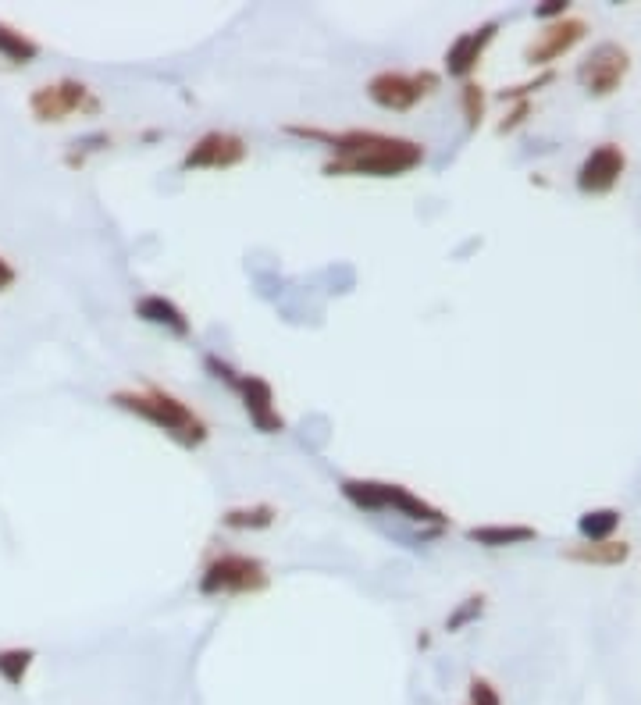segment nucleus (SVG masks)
<instances>
[{
	"label": "nucleus",
	"mask_w": 641,
	"mask_h": 705,
	"mask_svg": "<svg viewBox=\"0 0 641 705\" xmlns=\"http://www.w3.org/2000/svg\"><path fill=\"white\" fill-rule=\"evenodd\" d=\"M36 663V649H0V681L8 688H22Z\"/></svg>",
	"instance_id": "6ab92c4d"
},
{
	"label": "nucleus",
	"mask_w": 641,
	"mask_h": 705,
	"mask_svg": "<svg viewBox=\"0 0 641 705\" xmlns=\"http://www.w3.org/2000/svg\"><path fill=\"white\" fill-rule=\"evenodd\" d=\"M29 111H33L36 122L43 125H57L68 122L72 114H86V118H97L104 111L97 93L79 79H61V82H47L40 90H33L29 97Z\"/></svg>",
	"instance_id": "0eeeda50"
},
{
	"label": "nucleus",
	"mask_w": 641,
	"mask_h": 705,
	"mask_svg": "<svg viewBox=\"0 0 641 705\" xmlns=\"http://www.w3.org/2000/svg\"><path fill=\"white\" fill-rule=\"evenodd\" d=\"M538 531L528 524H481L467 527V542L481 545V549H510V545L535 542Z\"/></svg>",
	"instance_id": "4468645a"
},
{
	"label": "nucleus",
	"mask_w": 641,
	"mask_h": 705,
	"mask_svg": "<svg viewBox=\"0 0 641 705\" xmlns=\"http://www.w3.org/2000/svg\"><path fill=\"white\" fill-rule=\"evenodd\" d=\"M531 111H535V104H531V100H517V104H513V111L506 114L503 122H499V136H510V132H517L520 125L528 122Z\"/></svg>",
	"instance_id": "393cba45"
},
{
	"label": "nucleus",
	"mask_w": 641,
	"mask_h": 705,
	"mask_svg": "<svg viewBox=\"0 0 641 705\" xmlns=\"http://www.w3.org/2000/svg\"><path fill=\"white\" fill-rule=\"evenodd\" d=\"M485 595H471V599H463L460 606L453 609V613L446 616V631L449 634H456V631H463L467 624H474L481 613H485Z\"/></svg>",
	"instance_id": "4be33fe9"
},
{
	"label": "nucleus",
	"mask_w": 641,
	"mask_h": 705,
	"mask_svg": "<svg viewBox=\"0 0 641 705\" xmlns=\"http://www.w3.org/2000/svg\"><path fill=\"white\" fill-rule=\"evenodd\" d=\"M567 8H570L567 0H545V4H538L535 8V18L538 22H545V25L560 22V18H567Z\"/></svg>",
	"instance_id": "a878e982"
},
{
	"label": "nucleus",
	"mask_w": 641,
	"mask_h": 705,
	"mask_svg": "<svg viewBox=\"0 0 641 705\" xmlns=\"http://www.w3.org/2000/svg\"><path fill=\"white\" fill-rule=\"evenodd\" d=\"M552 82V72H545V75H538L535 82H520V86H510V90H503L499 93V100L503 104H517V100H531V93H538L542 86H549Z\"/></svg>",
	"instance_id": "b1692460"
},
{
	"label": "nucleus",
	"mask_w": 641,
	"mask_h": 705,
	"mask_svg": "<svg viewBox=\"0 0 641 705\" xmlns=\"http://www.w3.org/2000/svg\"><path fill=\"white\" fill-rule=\"evenodd\" d=\"M339 492L349 506H357L364 513H399L410 524L421 527H449V517L435 503H428L424 495H417L414 488L396 485V481H374V478H346L339 481Z\"/></svg>",
	"instance_id": "7ed1b4c3"
},
{
	"label": "nucleus",
	"mask_w": 641,
	"mask_h": 705,
	"mask_svg": "<svg viewBox=\"0 0 641 705\" xmlns=\"http://www.w3.org/2000/svg\"><path fill=\"white\" fill-rule=\"evenodd\" d=\"M485 107H488V97H485V86L474 79H467L460 86V111L467 118V129L478 132L481 122H485Z\"/></svg>",
	"instance_id": "aec40b11"
},
{
	"label": "nucleus",
	"mask_w": 641,
	"mask_h": 705,
	"mask_svg": "<svg viewBox=\"0 0 641 705\" xmlns=\"http://www.w3.org/2000/svg\"><path fill=\"white\" fill-rule=\"evenodd\" d=\"M203 367L211 371L214 381H221L228 392H236L239 403H243L246 417L250 424L260 431V435H282L285 431V417L278 410V396L271 389L268 378H260V374H246V371H236V367L221 360L218 353H207L203 357Z\"/></svg>",
	"instance_id": "20e7f679"
},
{
	"label": "nucleus",
	"mask_w": 641,
	"mask_h": 705,
	"mask_svg": "<svg viewBox=\"0 0 641 705\" xmlns=\"http://www.w3.org/2000/svg\"><path fill=\"white\" fill-rule=\"evenodd\" d=\"M620 520H624V513L620 510H588L581 513V520H577V531H581V538L585 542H609L613 538V531L620 527Z\"/></svg>",
	"instance_id": "a211bd4d"
},
{
	"label": "nucleus",
	"mask_w": 641,
	"mask_h": 705,
	"mask_svg": "<svg viewBox=\"0 0 641 705\" xmlns=\"http://www.w3.org/2000/svg\"><path fill=\"white\" fill-rule=\"evenodd\" d=\"M0 57L11 65H29L40 57V43L29 40L22 29H11L8 22H0Z\"/></svg>",
	"instance_id": "f3484780"
},
{
	"label": "nucleus",
	"mask_w": 641,
	"mask_h": 705,
	"mask_svg": "<svg viewBox=\"0 0 641 705\" xmlns=\"http://www.w3.org/2000/svg\"><path fill=\"white\" fill-rule=\"evenodd\" d=\"M585 36H588V22H581V18L549 22L542 33H538V40H531L528 47H524V61H528L531 68H545V65H552V61H560L563 54H570Z\"/></svg>",
	"instance_id": "9b49d317"
},
{
	"label": "nucleus",
	"mask_w": 641,
	"mask_h": 705,
	"mask_svg": "<svg viewBox=\"0 0 641 705\" xmlns=\"http://www.w3.org/2000/svg\"><path fill=\"white\" fill-rule=\"evenodd\" d=\"M467 705H503V695L485 677H471V684H467Z\"/></svg>",
	"instance_id": "5701e85b"
},
{
	"label": "nucleus",
	"mask_w": 641,
	"mask_h": 705,
	"mask_svg": "<svg viewBox=\"0 0 641 705\" xmlns=\"http://www.w3.org/2000/svg\"><path fill=\"white\" fill-rule=\"evenodd\" d=\"M132 310H136L139 321L161 328V332H168L171 339H193V317L171 300V296H164V292H147V296H139V300L132 303Z\"/></svg>",
	"instance_id": "ddd939ff"
},
{
	"label": "nucleus",
	"mask_w": 641,
	"mask_h": 705,
	"mask_svg": "<svg viewBox=\"0 0 641 705\" xmlns=\"http://www.w3.org/2000/svg\"><path fill=\"white\" fill-rule=\"evenodd\" d=\"M104 146H111V132H90V136L75 139L72 150H68V157H65V164L68 168H82L86 157L97 154V150H104Z\"/></svg>",
	"instance_id": "412c9836"
},
{
	"label": "nucleus",
	"mask_w": 641,
	"mask_h": 705,
	"mask_svg": "<svg viewBox=\"0 0 641 705\" xmlns=\"http://www.w3.org/2000/svg\"><path fill=\"white\" fill-rule=\"evenodd\" d=\"M439 90H442V75L431 72V68H421V72H392V68H385V72H374L367 79V100L392 114L414 111L417 104H424Z\"/></svg>",
	"instance_id": "423d86ee"
},
{
	"label": "nucleus",
	"mask_w": 641,
	"mask_h": 705,
	"mask_svg": "<svg viewBox=\"0 0 641 705\" xmlns=\"http://www.w3.org/2000/svg\"><path fill=\"white\" fill-rule=\"evenodd\" d=\"M250 157V146L243 136L225 129L203 132L196 143H189V150L182 154V171H228L239 168V164Z\"/></svg>",
	"instance_id": "1a4fd4ad"
},
{
	"label": "nucleus",
	"mask_w": 641,
	"mask_h": 705,
	"mask_svg": "<svg viewBox=\"0 0 641 705\" xmlns=\"http://www.w3.org/2000/svg\"><path fill=\"white\" fill-rule=\"evenodd\" d=\"M275 520H278V510L271 503H250V506H232V510H225L221 527H228V531H268V527H275Z\"/></svg>",
	"instance_id": "dca6fc26"
},
{
	"label": "nucleus",
	"mask_w": 641,
	"mask_h": 705,
	"mask_svg": "<svg viewBox=\"0 0 641 705\" xmlns=\"http://www.w3.org/2000/svg\"><path fill=\"white\" fill-rule=\"evenodd\" d=\"M285 132L325 146L328 157L321 171L328 179H403L414 168H421L428 157L424 143H417V139L374 129L328 132L317 125H285Z\"/></svg>",
	"instance_id": "f257e3e1"
},
{
	"label": "nucleus",
	"mask_w": 641,
	"mask_h": 705,
	"mask_svg": "<svg viewBox=\"0 0 641 705\" xmlns=\"http://www.w3.org/2000/svg\"><path fill=\"white\" fill-rule=\"evenodd\" d=\"M15 282H18L15 264H11V260L0 253V292H11V289H15Z\"/></svg>",
	"instance_id": "bb28decb"
},
{
	"label": "nucleus",
	"mask_w": 641,
	"mask_h": 705,
	"mask_svg": "<svg viewBox=\"0 0 641 705\" xmlns=\"http://www.w3.org/2000/svg\"><path fill=\"white\" fill-rule=\"evenodd\" d=\"M627 157L617 143H599L577 168V189L585 196H606L624 179Z\"/></svg>",
	"instance_id": "9d476101"
},
{
	"label": "nucleus",
	"mask_w": 641,
	"mask_h": 705,
	"mask_svg": "<svg viewBox=\"0 0 641 705\" xmlns=\"http://www.w3.org/2000/svg\"><path fill=\"white\" fill-rule=\"evenodd\" d=\"M495 33H499V18L481 22L478 29H467V33L456 36V40L449 43V50H446V72L453 75V79H460V82L471 79V75L478 72L485 50L492 47Z\"/></svg>",
	"instance_id": "f8f14e48"
},
{
	"label": "nucleus",
	"mask_w": 641,
	"mask_h": 705,
	"mask_svg": "<svg viewBox=\"0 0 641 705\" xmlns=\"http://www.w3.org/2000/svg\"><path fill=\"white\" fill-rule=\"evenodd\" d=\"M271 588V570L257 556L246 552H221L196 577V592L203 599H221V595H260Z\"/></svg>",
	"instance_id": "39448f33"
},
{
	"label": "nucleus",
	"mask_w": 641,
	"mask_h": 705,
	"mask_svg": "<svg viewBox=\"0 0 641 705\" xmlns=\"http://www.w3.org/2000/svg\"><path fill=\"white\" fill-rule=\"evenodd\" d=\"M111 406L122 410V414H132V417H139V421L154 424L157 431H164V435L182 449H200L211 442V424L203 421V414H196L186 399L161 389L154 381L139 385V389L111 392Z\"/></svg>",
	"instance_id": "f03ea898"
},
{
	"label": "nucleus",
	"mask_w": 641,
	"mask_h": 705,
	"mask_svg": "<svg viewBox=\"0 0 641 705\" xmlns=\"http://www.w3.org/2000/svg\"><path fill=\"white\" fill-rule=\"evenodd\" d=\"M627 72H631V54L620 43L606 40L599 47H592V54L577 65V86L588 97H613L624 86Z\"/></svg>",
	"instance_id": "6e6552de"
},
{
	"label": "nucleus",
	"mask_w": 641,
	"mask_h": 705,
	"mask_svg": "<svg viewBox=\"0 0 641 705\" xmlns=\"http://www.w3.org/2000/svg\"><path fill=\"white\" fill-rule=\"evenodd\" d=\"M570 563H585V567H620V563H627V556H631V545L627 542H581V545H570L567 552H563Z\"/></svg>",
	"instance_id": "2eb2a0df"
}]
</instances>
